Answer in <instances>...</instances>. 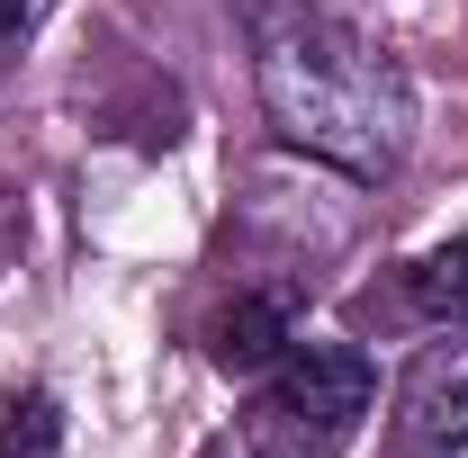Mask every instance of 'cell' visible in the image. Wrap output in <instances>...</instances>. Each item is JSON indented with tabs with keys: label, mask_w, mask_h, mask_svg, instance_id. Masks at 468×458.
Listing matches in <instances>:
<instances>
[{
	"label": "cell",
	"mask_w": 468,
	"mask_h": 458,
	"mask_svg": "<svg viewBox=\"0 0 468 458\" xmlns=\"http://www.w3.org/2000/svg\"><path fill=\"white\" fill-rule=\"evenodd\" d=\"M234 18L252 36L261 109L289 144H306V153H324V162H343L360 180L406 162L414 90L369 36H351L315 0H234Z\"/></svg>",
	"instance_id": "obj_1"
},
{
	"label": "cell",
	"mask_w": 468,
	"mask_h": 458,
	"mask_svg": "<svg viewBox=\"0 0 468 458\" xmlns=\"http://www.w3.org/2000/svg\"><path fill=\"white\" fill-rule=\"evenodd\" d=\"M369 396H378V378H369L360 342H289L271 359V387L252 396L243 441L261 458H343Z\"/></svg>",
	"instance_id": "obj_2"
},
{
	"label": "cell",
	"mask_w": 468,
	"mask_h": 458,
	"mask_svg": "<svg viewBox=\"0 0 468 458\" xmlns=\"http://www.w3.org/2000/svg\"><path fill=\"white\" fill-rule=\"evenodd\" d=\"M397 441H406V458L468 450V333H441L414 350L406 387H397Z\"/></svg>",
	"instance_id": "obj_3"
},
{
	"label": "cell",
	"mask_w": 468,
	"mask_h": 458,
	"mask_svg": "<svg viewBox=\"0 0 468 458\" xmlns=\"http://www.w3.org/2000/svg\"><path fill=\"white\" fill-rule=\"evenodd\" d=\"M289 350V297H234L217 324V369H271Z\"/></svg>",
	"instance_id": "obj_4"
},
{
	"label": "cell",
	"mask_w": 468,
	"mask_h": 458,
	"mask_svg": "<svg viewBox=\"0 0 468 458\" xmlns=\"http://www.w3.org/2000/svg\"><path fill=\"white\" fill-rule=\"evenodd\" d=\"M406 297L432 315V324H451V315H468V234H451V243H432L423 261H414Z\"/></svg>",
	"instance_id": "obj_5"
},
{
	"label": "cell",
	"mask_w": 468,
	"mask_h": 458,
	"mask_svg": "<svg viewBox=\"0 0 468 458\" xmlns=\"http://www.w3.org/2000/svg\"><path fill=\"white\" fill-rule=\"evenodd\" d=\"M0 458H63V404L46 387L0 404Z\"/></svg>",
	"instance_id": "obj_6"
},
{
	"label": "cell",
	"mask_w": 468,
	"mask_h": 458,
	"mask_svg": "<svg viewBox=\"0 0 468 458\" xmlns=\"http://www.w3.org/2000/svg\"><path fill=\"white\" fill-rule=\"evenodd\" d=\"M27 18H37V0H0V36H18Z\"/></svg>",
	"instance_id": "obj_7"
}]
</instances>
